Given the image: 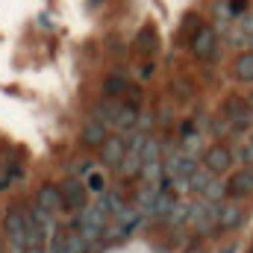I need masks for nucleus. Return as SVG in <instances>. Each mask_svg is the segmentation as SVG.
I'll return each instance as SVG.
<instances>
[{"mask_svg":"<svg viewBox=\"0 0 253 253\" xmlns=\"http://www.w3.org/2000/svg\"><path fill=\"white\" fill-rule=\"evenodd\" d=\"M27 221H30V215L21 206H12L3 218V233L9 236L12 253H27Z\"/></svg>","mask_w":253,"mask_h":253,"instance_id":"nucleus-1","label":"nucleus"},{"mask_svg":"<svg viewBox=\"0 0 253 253\" xmlns=\"http://www.w3.org/2000/svg\"><path fill=\"white\" fill-rule=\"evenodd\" d=\"M59 194H62V212L68 215H80L88 206V189H85V180L80 177H65L59 183Z\"/></svg>","mask_w":253,"mask_h":253,"instance_id":"nucleus-2","label":"nucleus"},{"mask_svg":"<svg viewBox=\"0 0 253 253\" xmlns=\"http://www.w3.org/2000/svg\"><path fill=\"white\" fill-rule=\"evenodd\" d=\"M218 30L215 27H209V24H203L200 27V33L191 39V44H189V50H191V56L197 59V62H212L215 56H218Z\"/></svg>","mask_w":253,"mask_h":253,"instance_id":"nucleus-3","label":"nucleus"},{"mask_svg":"<svg viewBox=\"0 0 253 253\" xmlns=\"http://www.w3.org/2000/svg\"><path fill=\"white\" fill-rule=\"evenodd\" d=\"M200 162H203V168H206L212 177H218V174H224V171H230V168L236 165V156H233V150H230L227 144L215 141V144L206 147V153H203Z\"/></svg>","mask_w":253,"mask_h":253,"instance_id":"nucleus-4","label":"nucleus"},{"mask_svg":"<svg viewBox=\"0 0 253 253\" xmlns=\"http://www.w3.org/2000/svg\"><path fill=\"white\" fill-rule=\"evenodd\" d=\"M156 50H159V33H156V27L153 24H141L138 33L132 36V53L150 59Z\"/></svg>","mask_w":253,"mask_h":253,"instance_id":"nucleus-5","label":"nucleus"},{"mask_svg":"<svg viewBox=\"0 0 253 253\" xmlns=\"http://www.w3.org/2000/svg\"><path fill=\"white\" fill-rule=\"evenodd\" d=\"M121 109H124V103L100 97L97 103H91L88 115H91V121H100L103 126H115V124H118V118H121Z\"/></svg>","mask_w":253,"mask_h":253,"instance_id":"nucleus-6","label":"nucleus"},{"mask_svg":"<svg viewBox=\"0 0 253 253\" xmlns=\"http://www.w3.org/2000/svg\"><path fill=\"white\" fill-rule=\"evenodd\" d=\"M218 115H221L224 121H230V124H236V121L248 118V115H251L248 97H242V94H227V97L221 100V106H218Z\"/></svg>","mask_w":253,"mask_h":253,"instance_id":"nucleus-7","label":"nucleus"},{"mask_svg":"<svg viewBox=\"0 0 253 253\" xmlns=\"http://www.w3.org/2000/svg\"><path fill=\"white\" fill-rule=\"evenodd\" d=\"M124 156H126V138L121 135V132L109 135V138H106V144L100 147V162H103V165L118 168V165L124 162Z\"/></svg>","mask_w":253,"mask_h":253,"instance_id":"nucleus-8","label":"nucleus"},{"mask_svg":"<svg viewBox=\"0 0 253 253\" xmlns=\"http://www.w3.org/2000/svg\"><path fill=\"white\" fill-rule=\"evenodd\" d=\"M109 126H103L100 121H85L83 129H80V144L83 147H88V150H100L103 144H106V138H109V132H106Z\"/></svg>","mask_w":253,"mask_h":253,"instance_id":"nucleus-9","label":"nucleus"},{"mask_svg":"<svg viewBox=\"0 0 253 253\" xmlns=\"http://www.w3.org/2000/svg\"><path fill=\"white\" fill-rule=\"evenodd\" d=\"M242 224H245V209H242V203H236V200L224 203V206H221V215H218V230H221V233H233V230H239Z\"/></svg>","mask_w":253,"mask_h":253,"instance_id":"nucleus-10","label":"nucleus"},{"mask_svg":"<svg viewBox=\"0 0 253 253\" xmlns=\"http://www.w3.org/2000/svg\"><path fill=\"white\" fill-rule=\"evenodd\" d=\"M227 194H230V200H236V203L253 194V177H251V171H248V168L236 171V174L227 180Z\"/></svg>","mask_w":253,"mask_h":253,"instance_id":"nucleus-11","label":"nucleus"},{"mask_svg":"<svg viewBox=\"0 0 253 253\" xmlns=\"http://www.w3.org/2000/svg\"><path fill=\"white\" fill-rule=\"evenodd\" d=\"M36 206L47 209V212H62V194H59V186L56 183H42L36 189Z\"/></svg>","mask_w":253,"mask_h":253,"instance_id":"nucleus-12","label":"nucleus"},{"mask_svg":"<svg viewBox=\"0 0 253 253\" xmlns=\"http://www.w3.org/2000/svg\"><path fill=\"white\" fill-rule=\"evenodd\" d=\"M200 15L197 12H186L183 15V21H180V30H177V36H174V42H177V47H189L191 39L200 33Z\"/></svg>","mask_w":253,"mask_h":253,"instance_id":"nucleus-13","label":"nucleus"},{"mask_svg":"<svg viewBox=\"0 0 253 253\" xmlns=\"http://www.w3.org/2000/svg\"><path fill=\"white\" fill-rule=\"evenodd\" d=\"M126 88H129V83H126L121 74H109V77H103V83H100V97L118 100L121 94H126Z\"/></svg>","mask_w":253,"mask_h":253,"instance_id":"nucleus-14","label":"nucleus"},{"mask_svg":"<svg viewBox=\"0 0 253 253\" xmlns=\"http://www.w3.org/2000/svg\"><path fill=\"white\" fill-rule=\"evenodd\" d=\"M233 77L239 83H253V53L251 50H245V53H239L233 59Z\"/></svg>","mask_w":253,"mask_h":253,"instance_id":"nucleus-15","label":"nucleus"},{"mask_svg":"<svg viewBox=\"0 0 253 253\" xmlns=\"http://www.w3.org/2000/svg\"><path fill=\"white\" fill-rule=\"evenodd\" d=\"M141 168H144V159H141L138 153H126L124 162L118 165V174H121L124 180H132V177H141Z\"/></svg>","mask_w":253,"mask_h":253,"instance_id":"nucleus-16","label":"nucleus"},{"mask_svg":"<svg viewBox=\"0 0 253 253\" xmlns=\"http://www.w3.org/2000/svg\"><path fill=\"white\" fill-rule=\"evenodd\" d=\"M189 218H191V203H186V200H177V203H174V209L168 212L165 224H168V227H180V224H186Z\"/></svg>","mask_w":253,"mask_h":253,"instance_id":"nucleus-17","label":"nucleus"},{"mask_svg":"<svg viewBox=\"0 0 253 253\" xmlns=\"http://www.w3.org/2000/svg\"><path fill=\"white\" fill-rule=\"evenodd\" d=\"M212 180H215V177H212L206 168H197V171L189 177V191H191V194H200V197H203V191L209 189V183H212Z\"/></svg>","mask_w":253,"mask_h":253,"instance_id":"nucleus-18","label":"nucleus"},{"mask_svg":"<svg viewBox=\"0 0 253 253\" xmlns=\"http://www.w3.org/2000/svg\"><path fill=\"white\" fill-rule=\"evenodd\" d=\"M138 118H141V112L135 109V106H126L124 103V109H121V118H118V124H115V129L118 132H124V129H138Z\"/></svg>","mask_w":253,"mask_h":253,"instance_id":"nucleus-19","label":"nucleus"},{"mask_svg":"<svg viewBox=\"0 0 253 253\" xmlns=\"http://www.w3.org/2000/svg\"><path fill=\"white\" fill-rule=\"evenodd\" d=\"M227 197H230V194H227V183H221V180H212V183H209V189L203 191V200H206V203H212V206H221Z\"/></svg>","mask_w":253,"mask_h":253,"instance_id":"nucleus-20","label":"nucleus"},{"mask_svg":"<svg viewBox=\"0 0 253 253\" xmlns=\"http://www.w3.org/2000/svg\"><path fill=\"white\" fill-rule=\"evenodd\" d=\"M180 153H183V156H189V159H197V156L203 159V153H206V150H203V138H200V135L186 138V141H183V147H180Z\"/></svg>","mask_w":253,"mask_h":253,"instance_id":"nucleus-21","label":"nucleus"},{"mask_svg":"<svg viewBox=\"0 0 253 253\" xmlns=\"http://www.w3.org/2000/svg\"><path fill=\"white\" fill-rule=\"evenodd\" d=\"M159 153H162V147H159V138H150V135H147V144H144V150H141V159H144V165H147V162H162V159H159Z\"/></svg>","mask_w":253,"mask_h":253,"instance_id":"nucleus-22","label":"nucleus"},{"mask_svg":"<svg viewBox=\"0 0 253 253\" xmlns=\"http://www.w3.org/2000/svg\"><path fill=\"white\" fill-rule=\"evenodd\" d=\"M174 91H177V100H189L191 94H194V83L180 77V80H174V83H171V94H174Z\"/></svg>","mask_w":253,"mask_h":253,"instance_id":"nucleus-23","label":"nucleus"},{"mask_svg":"<svg viewBox=\"0 0 253 253\" xmlns=\"http://www.w3.org/2000/svg\"><path fill=\"white\" fill-rule=\"evenodd\" d=\"M85 189L91 191V194H100V197H103V194H106V177H103L100 171L88 174V177H85Z\"/></svg>","mask_w":253,"mask_h":253,"instance_id":"nucleus-24","label":"nucleus"},{"mask_svg":"<svg viewBox=\"0 0 253 253\" xmlns=\"http://www.w3.org/2000/svg\"><path fill=\"white\" fill-rule=\"evenodd\" d=\"M88 242L80 236V233H68V253H88Z\"/></svg>","mask_w":253,"mask_h":253,"instance_id":"nucleus-25","label":"nucleus"},{"mask_svg":"<svg viewBox=\"0 0 253 253\" xmlns=\"http://www.w3.org/2000/svg\"><path fill=\"white\" fill-rule=\"evenodd\" d=\"M124 97H126V106H135V109H141V103H144V88H141V85H129Z\"/></svg>","mask_w":253,"mask_h":253,"instance_id":"nucleus-26","label":"nucleus"},{"mask_svg":"<svg viewBox=\"0 0 253 253\" xmlns=\"http://www.w3.org/2000/svg\"><path fill=\"white\" fill-rule=\"evenodd\" d=\"M251 132H253V115H248V118H242V121H236L233 124V129H230V135H248L251 138Z\"/></svg>","mask_w":253,"mask_h":253,"instance_id":"nucleus-27","label":"nucleus"},{"mask_svg":"<svg viewBox=\"0 0 253 253\" xmlns=\"http://www.w3.org/2000/svg\"><path fill=\"white\" fill-rule=\"evenodd\" d=\"M153 74H156V62H153V59H144V62L135 65V77H138V80H150Z\"/></svg>","mask_w":253,"mask_h":253,"instance_id":"nucleus-28","label":"nucleus"},{"mask_svg":"<svg viewBox=\"0 0 253 253\" xmlns=\"http://www.w3.org/2000/svg\"><path fill=\"white\" fill-rule=\"evenodd\" d=\"M230 12H233V18L239 21V18H245L248 12H251V0H230Z\"/></svg>","mask_w":253,"mask_h":253,"instance_id":"nucleus-29","label":"nucleus"},{"mask_svg":"<svg viewBox=\"0 0 253 253\" xmlns=\"http://www.w3.org/2000/svg\"><path fill=\"white\" fill-rule=\"evenodd\" d=\"M239 30L248 33V36H253V12H248L245 18H239Z\"/></svg>","mask_w":253,"mask_h":253,"instance_id":"nucleus-30","label":"nucleus"},{"mask_svg":"<svg viewBox=\"0 0 253 253\" xmlns=\"http://www.w3.org/2000/svg\"><path fill=\"white\" fill-rule=\"evenodd\" d=\"M150 124H153V112H144V115L138 118V129H135V132H141V129H147Z\"/></svg>","mask_w":253,"mask_h":253,"instance_id":"nucleus-31","label":"nucleus"},{"mask_svg":"<svg viewBox=\"0 0 253 253\" xmlns=\"http://www.w3.org/2000/svg\"><path fill=\"white\" fill-rule=\"evenodd\" d=\"M183 253H203V242H197V239H191L189 245H186V251Z\"/></svg>","mask_w":253,"mask_h":253,"instance_id":"nucleus-32","label":"nucleus"},{"mask_svg":"<svg viewBox=\"0 0 253 253\" xmlns=\"http://www.w3.org/2000/svg\"><path fill=\"white\" fill-rule=\"evenodd\" d=\"M39 27H44V30H53V24L47 21V15H39Z\"/></svg>","mask_w":253,"mask_h":253,"instance_id":"nucleus-33","label":"nucleus"},{"mask_svg":"<svg viewBox=\"0 0 253 253\" xmlns=\"http://www.w3.org/2000/svg\"><path fill=\"white\" fill-rule=\"evenodd\" d=\"M162 121H165V124H171V106H165V109H162Z\"/></svg>","mask_w":253,"mask_h":253,"instance_id":"nucleus-34","label":"nucleus"},{"mask_svg":"<svg viewBox=\"0 0 253 253\" xmlns=\"http://www.w3.org/2000/svg\"><path fill=\"white\" fill-rule=\"evenodd\" d=\"M0 253H6V236H3V230H0Z\"/></svg>","mask_w":253,"mask_h":253,"instance_id":"nucleus-35","label":"nucleus"},{"mask_svg":"<svg viewBox=\"0 0 253 253\" xmlns=\"http://www.w3.org/2000/svg\"><path fill=\"white\" fill-rule=\"evenodd\" d=\"M218 253H236V245H227L224 251H218Z\"/></svg>","mask_w":253,"mask_h":253,"instance_id":"nucleus-36","label":"nucleus"},{"mask_svg":"<svg viewBox=\"0 0 253 253\" xmlns=\"http://www.w3.org/2000/svg\"><path fill=\"white\" fill-rule=\"evenodd\" d=\"M248 50L253 53V36H248Z\"/></svg>","mask_w":253,"mask_h":253,"instance_id":"nucleus-37","label":"nucleus"},{"mask_svg":"<svg viewBox=\"0 0 253 253\" xmlns=\"http://www.w3.org/2000/svg\"><path fill=\"white\" fill-rule=\"evenodd\" d=\"M248 106H251V112H253V91L248 94Z\"/></svg>","mask_w":253,"mask_h":253,"instance_id":"nucleus-38","label":"nucleus"},{"mask_svg":"<svg viewBox=\"0 0 253 253\" xmlns=\"http://www.w3.org/2000/svg\"><path fill=\"white\" fill-rule=\"evenodd\" d=\"M248 171H251V177H253V165H251V168H248Z\"/></svg>","mask_w":253,"mask_h":253,"instance_id":"nucleus-39","label":"nucleus"},{"mask_svg":"<svg viewBox=\"0 0 253 253\" xmlns=\"http://www.w3.org/2000/svg\"><path fill=\"white\" fill-rule=\"evenodd\" d=\"M251 144H253V132H251Z\"/></svg>","mask_w":253,"mask_h":253,"instance_id":"nucleus-40","label":"nucleus"},{"mask_svg":"<svg viewBox=\"0 0 253 253\" xmlns=\"http://www.w3.org/2000/svg\"><path fill=\"white\" fill-rule=\"evenodd\" d=\"M221 3H230V0H221Z\"/></svg>","mask_w":253,"mask_h":253,"instance_id":"nucleus-41","label":"nucleus"},{"mask_svg":"<svg viewBox=\"0 0 253 253\" xmlns=\"http://www.w3.org/2000/svg\"><path fill=\"white\" fill-rule=\"evenodd\" d=\"M248 253H253V248H251V251H248Z\"/></svg>","mask_w":253,"mask_h":253,"instance_id":"nucleus-42","label":"nucleus"}]
</instances>
